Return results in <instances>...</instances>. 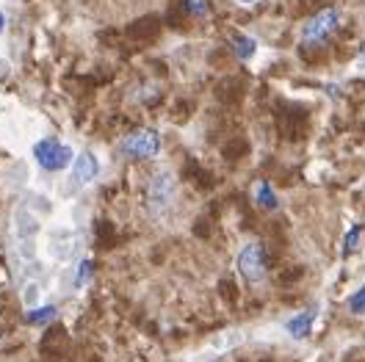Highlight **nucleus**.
Segmentation results:
<instances>
[{
    "label": "nucleus",
    "instance_id": "obj_1",
    "mask_svg": "<svg viewBox=\"0 0 365 362\" xmlns=\"http://www.w3.org/2000/svg\"><path fill=\"white\" fill-rule=\"evenodd\" d=\"M175 197H178V180L172 172L160 169L155 172L150 182H147V207L153 216H163L172 205H175Z\"/></svg>",
    "mask_w": 365,
    "mask_h": 362
},
{
    "label": "nucleus",
    "instance_id": "obj_2",
    "mask_svg": "<svg viewBox=\"0 0 365 362\" xmlns=\"http://www.w3.org/2000/svg\"><path fill=\"white\" fill-rule=\"evenodd\" d=\"M235 269L244 276L247 285H260L266 279V247L260 241H247L241 252L235 254Z\"/></svg>",
    "mask_w": 365,
    "mask_h": 362
},
{
    "label": "nucleus",
    "instance_id": "obj_3",
    "mask_svg": "<svg viewBox=\"0 0 365 362\" xmlns=\"http://www.w3.org/2000/svg\"><path fill=\"white\" fill-rule=\"evenodd\" d=\"M119 152L125 158L133 160H150L160 152V133L153 130V128H144V130H136L130 136H125L119 141Z\"/></svg>",
    "mask_w": 365,
    "mask_h": 362
},
{
    "label": "nucleus",
    "instance_id": "obj_4",
    "mask_svg": "<svg viewBox=\"0 0 365 362\" xmlns=\"http://www.w3.org/2000/svg\"><path fill=\"white\" fill-rule=\"evenodd\" d=\"M34 160L45 172H61L75 160V155H72V147H67V144H61L56 138H42L34 144Z\"/></svg>",
    "mask_w": 365,
    "mask_h": 362
},
{
    "label": "nucleus",
    "instance_id": "obj_5",
    "mask_svg": "<svg viewBox=\"0 0 365 362\" xmlns=\"http://www.w3.org/2000/svg\"><path fill=\"white\" fill-rule=\"evenodd\" d=\"M341 25V11L338 9H321L316 17H310L307 25L302 28V39L307 45H321L324 39H329Z\"/></svg>",
    "mask_w": 365,
    "mask_h": 362
},
{
    "label": "nucleus",
    "instance_id": "obj_6",
    "mask_svg": "<svg viewBox=\"0 0 365 362\" xmlns=\"http://www.w3.org/2000/svg\"><path fill=\"white\" fill-rule=\"evenodd\" d=\"M316 321H319V307L313 304V307H304V310H299V313L285 318V321H282V329H285V335L291 340L304 343V340L313 335Z\"/></svg>",
    "mask_w": 365,
    "mask_h": 362
},
{
    "label": "nucleus",
    "instance_id": "obj_7",
    "mask_svg": "<svg viewBox=\"0 0 365 362\" xmlns=\"http://www.w3.org/2000/svg\"><path fill=\"white\" fill-rule=\"evenodd\" d=\"M39 216L28 207L25 202L17 205V210H14V232H17V241H36L39 238Z\"/></svg>",
    "mask_w": 365,
    "mask_h": 362
},
{
    "label": "nucleus",
    "instance_id": "obj_8",
    "mask_svg": "<svg viewBox=\"0 0 365 362\" xmlns=\"http://www.w3.org/2000/svg\"><path fill=\"white\" fill-rule=\"evenodd\" d=\"M97 175H100V160L94 158V152H78L72 160V182L86 188L97 180Z\"/></svg>",
    "mask_w": 365,
    "mask_h": 362
},
{
    "label": "nucleus",
    "instance_id": "obj_9",
    "mask_svg": "<svg viewBox=\"0 0 365 362\" xmlns=\"http://www.w3.org/2000/svg\"><path fill=\"white\" fill-rule=\"evenodd\" d=\"M50 254L56 257V260H72L75 254H78V247H81V241H78V235L72 232V229H56L53 235H50Z\"/></svg>",
    "mask_w": 365,
    "mask_h": 362
},
{
    "label": "nucleus",
    "instance_id": "obj_10",
    "mask_svg": "<svg viewBox=\"0 0 365 362\" xmlns=\"http://www.w3.org/2000/svg\"><path fill=\"white\" fill-rule=\"evenodd\" d=\"M56 318H58V307H56V304H39V307H34V310L25 313V321H28L31 326H47V324H53Z\"/></svg>",
    "mask_w": 365,
    "mask_h": 362
},
{
    "label": "nucleus",
    "instance_id": "obj_11",
    "mask_svg": "<svg viewBox=\"0 0 365 362\" xmlns=\"http://www.w3.org/2000/svg\"><path fill=\"white\" fill-rule=\"evenodd\" d=\"M255 202L260 205V207H266V210H277L279 207V200H277L274 188L266 180H260L255 185Z\"/></svg>",
    "mask_w": 365,
    "mask_h": 362
},
{
    "label": "nucleus",
    "instance_id": "obj_12",
    "mask_svg": "<svg viewBox=\"0 0 365 362\" xmlns=\"http://www.w3.org/2000/svg\"><path fill=\"white\" fill-rule=\"evenodd\" d=\"M91 276H94V263L86 257V260L78 263V269H75V274H72V288H75V291H83V288L91 282Z\"/></svg>",
    "mask_w": 365,
    "mask_h": 362
},
{
    "label": "nucleus",
    "instance_id": "obj_13",
    "mask_svg": "<svg viewBox=\"0 0 365 362\" xmlns=\"http://www.w3.org/2000/svg\"><path fill=\"white\" fill-rule=\"evenodd\" d=\"M42 282L39 279H31V282H25L23 285V294H20V299H23V304L28 307V310H34V307H39V301H42Z\"/></svg>",
    "mask_w": 365,
    "mask_h": 362
},
{
    "label": "nucleus",
    "instance_id": "obj_14",
    "mask_svg": "<svg viewBox=\"0 0 365 362\" xmlns=\"http://www.w3.org/2000/svg\"><path fill=\"white\" fill-rule=\"evenodd\" d=\"M232 50H235V56L238 58H252L255 56V50H257V42L252 39V36H247V33H232Z\"/></svg>",
    "mask_w": 365,
    "mask_h": 362
},
{
    "label": "nucleus",
    "instance_id": "obj_15",
    "mask_svg": "<svg viewBox=\"0 0 365 362\" xmlns=\"http://www.w3.org/2000/svg\"><path fill=\"white\" fill-rule=\"evenodd\" d=\"M360 238H363V227L360 224L349 227V232H346V238H343V257H349V254H354V252H357Z\"/></svg>",
    "mask_w": 365,
    "mask_h": 362
},
{
    "label": "nucleus",
    "instance_id": "obj_16",
    "mask_svg": "<svg viewBox=\"0 0 365 362\" xmlns=\"http://www.w3.org/2000/svg\"><path fill=\"white\" fill-rule=\"evenodd\" d=\"M25 205H28L36 216H50V213H53V202L47 200L45 194H31V197H25Z\"/></svg>",
    "mask_w": 365,
    "mask_h": 362
},
{
    "label": "nucleus",
    "instance_id": "obj_17",
    "mask_svg": "<svg viewBox=\"0 0 365 362\" xmlns=\"http://www.w3.org/2000/svg\"><path fill=\"white\" fill-rule=\"evenodd\" d=\"M346 307H349L351 316H365V282L346 299Z\"/></svg>",
    "mask_w": 365,
    "mask_h": 362
},
{
    "label": "nucleus",
    "instance_id": "obj_18",
    "mask_svg": "<svg viewBox=\"0 0 365 362\" xmlns=\"http://www.w3.org/2000/svg\"><path fill=\"white\" fill-rule=\"evenodd\" d=\"M185 3H188V9H191L197 17H205L207 9H205V3H202V0H185Z\"/></svg>",
    "mask_w": 365,
    "mask_h": 362
},
{
    "label": "nucleus",
    "instance_id": "obj_19",
    "mask_svg": "<svg viewBox=\"0 0 365 362\" xmlns=\"http://www.w3.org/2000/svg\"><path fill=\"white\" fill-rule=\"evenodd\" d=\"M357 69L365 72V47H363V53H360V58H357Z\"/></svg>",
    "mask_w": 365,
    "mask_h": 362
},
{
    "label": "nucleus",
    "instance_id": "obj_20",
    "mask_svg": "<svg viewBox=\"0 0 365 362\" xmlns=\"http://www.w3.org/2000/svg\"><path fill=\"white\" fill-rule=\"evenodd\" d=\"M3 28H6V14L0 11V33H3Z\"/></svg>",
    "mask_w": 365,
    "mask_h": 362
},
{
    "label": "nucleus",
    "instance_id": "obj_21",
    "mask_svg": "<svg viewBox=\"0 0 365 362\" xmlns=\"http://www.w3.org/2000/svg\"><path fill=\"white\" fill-rule=\"evenodd\" d=\"M235 3H244V6H250V3H255V0H235Z\"/></svg>",
    "mask_w": 365,
    "mask_h": 362
}]
</instances>
